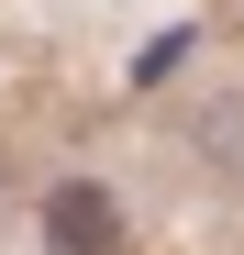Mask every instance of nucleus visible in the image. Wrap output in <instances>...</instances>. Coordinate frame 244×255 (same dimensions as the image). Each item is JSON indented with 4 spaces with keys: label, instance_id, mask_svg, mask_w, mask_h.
<instances>
[{
    "label": "nucleus",
    "instance_id": "f257e3e1",
    "mask_svg": "<svg viewBox=\"0 0 244 255\" xmlns=\"http://www.w3.org/2000/svg\"><path fill=\"white\" fill-rule=\"evenodd\" d=\"M45 244H56V255H122V211H111V189H100V178L45 189Z\"/></svg>",
    "mask_w": 244,
    "mask_h": 255
}]
</instances>
